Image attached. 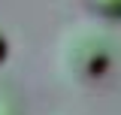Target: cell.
<instances>
[{"label": "cell", "instance_id": "6da1fadb", "mask_svg": "<svg viewBox=\"0 0 121 115\" xmlns=\"http://www.w3.org/2000/svg\"><path fill=\"white\" fill-rule=\"evenodd\" d=\"M88 6L103 18H121V0H88Z\"/></svg>", "mask_w": 121, "mask_h": 115}, {"label": "cell", "instance_id": "7a4b0ae2", "mask_svg": "<svg viewBox=\"0 0 121 115\" xmlns=\"http://www.w3.org/2000/svg\"><path fill=\"white\" fill-rule=\"evenodd\" d=\"M6 55H9V40H6V33L0 30V61H3Z\"/></svg>", "mask_w": 121, "mask_h": 115}]
</instances>
